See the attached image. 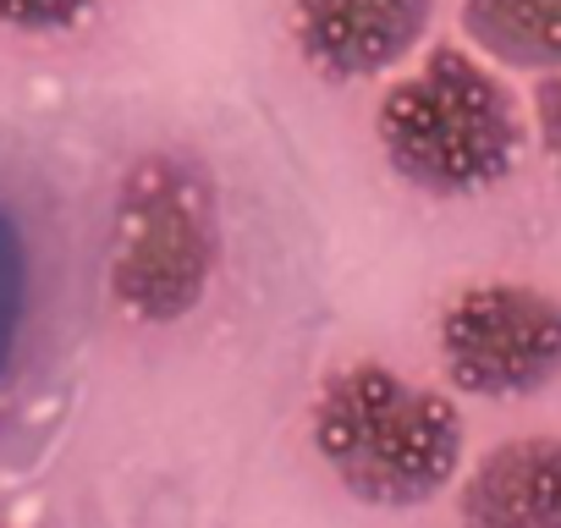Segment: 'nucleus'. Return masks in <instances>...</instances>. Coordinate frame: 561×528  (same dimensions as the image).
<instances>
[{"mask_svg":"<svg viewBox=\"0 0 561 528\" xmlns=\"http://www.w3.org/2000/svg\"><path fill=\"white\" fill-rule=\"evenodd\" d=\"M220 264V204L198 160L154 149L127 165L116 187V226L105 287L111 303L138 325L187 320Z\"/></svg>","mask_w":561,"mask_h":528,"instance_id":"3","label":"nucleus"},{"mask_svg":"<svg viewBox=\"0 0 561 528\" xmlns=\"http://www.w3.org/2000/svg\"><path fill=\"white\" fill-rule=\"evenodd\" d=\"M34 325V248L18 209L0 198V391H7Z\"/></svg>","mask_w":561,"mask_h":528,"instance_id":"8","label":"nucleus"},{"mask_svg":"<svg viewBox=\"0 0 561 528\" xmlns=\"http://www.w3.org/2000/svg\"><path fill=\"white\" fill-rule=\"evenodd\" d=\"M534 127H539V144H545L550 165L561 171V78H539V89H534Z\"/></svg>","mask_w":561,"mask_h":528,"instance_id":"10","label":"nucleus"},{"mask_svg":"<svg viewBox=\"0 0 561 528\" xmlns=\"http://www.w3.org/2000/svg\"><path fill=\"white\" fill-rule=\"evenodd\" d=\"M462 34L479 61L561 78V0H462Z\"/></svg>","mask_w":561,"mask_h":528,"instance_id":"7","label":"nucleus"},{"mask_svg":"<svg viewBox=\"0 0 561 528\" xmlns=\"http://www.w3.org/2000/svg\"><path fill=\"white\" fill-rule=\"evenodd\" d=\"M94 12V0H0V23L18 34H67Z\"/></svg>","mask_w":561,"mask_h":528,"instance_id":"9","label":"nucleus"},{"mask_svg":"<svg viewBox=\"0 0 561 528\" xmlns=\"http://www.w3.org/2000/svg\"><path fill=\"white\" fill-rule=\"evenodd\" d=\"M462 528H561V435L490 446L457 484Z\"/></svg>","mask_w":561,"mask_h":528,"instance_id":"6","label":"nucleus"},{"mask_svg":"<svg viewBox=\"0 0 561 528\" xmlns=\"http://www.w3.org/2000/svg\"><path fill=\"white\" fill-rule=\"evenodd\" d=\"M375 138L386 165L430 198H479L501 187L528 144L517 94L462 45H430L413 72L386 83Z\"/></svg>","mask_w":561,"mask_h":528,"instance_id":"1","label":"nucleus"},{"mask_svg":"<svg viewBox=\"0 0 561 528\" xmlns=\"http://www.w3.org/2000/svg\"><path fill=\"white\" fill-rule=\"evenodd\" d=\"M435 0H293L298 56L336 83L397 72L430 34Z\"/></svg>","mask_w":561,"mask_h":528,"instance_id":"5","label":"nucleus"},{"mask_svg":"<svg viewBox=\"0 0 561 528\" xmlns=\"http://www.w3.org/2000/svg\"><path fill=\"white\" fill-rule=\"evenodd\" d=\"M331 479L364 506H424L462 468V413L451 397L386 369L347 364L325 375L309 418Z\"/></svg>","mask_w":561,"mask_h":528,"instance_id":"2","label":"nucleus"},{"mask_svg":"<svg viewBox=\"0 0 561 528\" xmlns=\"http://www.w3.org/2000/svg\"><path fill=\"white\" fill-rule=\"evenodd\" d=\"M440 364L462 397H534L561 375V298L528 282L462 287L440 314Z\"/></svg>","mask_w":561,"mask_h":528,"instance_id":"4","label":"nucleus"}]
</instances>
